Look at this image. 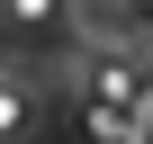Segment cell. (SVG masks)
I'll list each match as a JSON object with an SVG mask.
<instances>
[{
	"mask_svg": "<svg viewBox=\"0 0 153 144\" xmlns=\"http://www.w3.org/2000/svg\"><path fill=\"white\" fill-rule=\"evenodd\" d=\"M9 9H18V18H45V9H54V0H9Z\"/></svg>",
	"mask_w": 153,
	"mask_h": 144,
	"instance_id": "cell-1",
	"label": "cell"
}]
</instances>
